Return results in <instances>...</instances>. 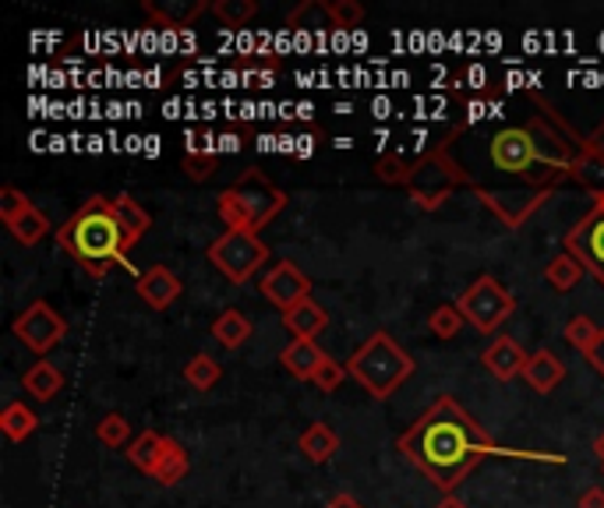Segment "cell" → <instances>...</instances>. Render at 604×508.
Returning <instances> with one entry per match:
<instances>
[{
  "label": "cell",
  "instance_id": "1",
  "mask_svg": "<svg viewBox=\"0 0 604 508\" xmlns=\"http://www.w3.org/2000/svg\"><path fill=\"white\" fill-rule=\"evenodd\" d=\"M400 452L442 494H453L488 456H509L453 395L435 399L428 414L400 434Z\"/></svg>",
  "mask_w": 604,
  "mask_h": 508
},
{
  "label": "cell",
  "instance_id": "2",
  "mask_svg": "<svg viewBox=\"0 0 604 508\" xmlns=\"http://www.w3.org/2000/svg\"><path fill=\"white\" fill-rule=\"evenodd\" d=\"M58 244L86 268L92 279H103L114 265L131 268L128 251L131 240L121 216L114 212V198L96 194L67 223L58 226Z\"/></svg>",
  "mask_w": 604,
  "mask_h": 508
},
{
  "label": "cell",
  "instance_id": "3",
  "mask_svg": "<svg viewBox=\"0 0 604 508\" xmlns=\"http://www.w3.org/2000/svg\"><path fill=\"white\" fill-rule=\"evenodd\" d=\"M449 141H435V145L428 152L414 155V160H403V155H382V160L375 163L378 177H382L386 183H400V188H406V194L414 198L417 208L425 212H435L442 208L449 198H453L460 188H477V180L463 169L453 152H449Z\"/></svg>",
  "mask_w": 604,
  "mask_h": 508
},
{
  "label": "cell",
  "instance_id": "4",
  "mask_svg": "<svg viewBox=\"0 0 604 508\" xmlns=\"http://www.w3.org/2000/svg\"><path fill=\"white\" fill-rule=\"evenodd\" d=\"M290 194L269 180V174L259 166L244 169L227 191H219L216 212L227 223V230H244V233H262L279 212L287 208Z\"/></svg>",
  "mask_w": 604,
  "mask_h": 508
},
{
  "label": "cell",
  "instance_id": "5",
  "mask_svg": "<svg viewBox=\"0 0 604 508\" xmlns=\"http://www.w3.org/2000/svg\"><path fill=\"white\" fill-rule=\"evenodd\" d=\"M347 374L354 378L361 389H368V395H375V399H389V395H397V389L414 374V357L386 329H378L350 353Z\"/></svg>",
  "mask_w": 604,
  "mask_h": 508
},
{
  "label": "cell",
  "instance_id": "6",
  "mask_svg": "<svg viewBox=\"0 0 604 508\" xmlns=\"http://www.w3.org/2000/svg\"><path fill=\"white\" fill-rule=\"evenodd\" d=\"M488 160L502 174H513L519 180H527V188H558L562 177L548 174L538 160V149H533V138L527 131V124L519 127H502V131L488 141Z\"/></svg>",
  "mask_w": 604,
  "mask_h": 508
},
{
  "label": "cell",
  "instance_id": "7",
  "mask_svg": "<svg viewBox=\"0 0 604 508\" xmlns=\"http://www.w3.org/2000/svg\"><path fill=\"white\" fill-rule=\"evenodd\" d=\"M205 254L234 287H244V282L273 258L269 244H265L259 233H244V230H227L223 237H216Z\"/></svg>",
  "mask_w": 604,
  "mask_h": 508
},
{
  "label": "cell",
  "instance_id": "8",
  "mask_svg": "<svg viewBox=\"0 0 604 508\" xmlns=\"http://www.w3.org/2000/svg\"><path fill=\"white\" fill-rule=\"evenodd\" d=\"M460 315L467 318V325H474L477 332H495L499 325L516 310V296L502 287L495 276H477L467 290L460 293Z\"/></svg>",
  "mask_w": 604,
  "mask_h": 508
},
{
  "label": "cell",
  "instance_id": "9",
  "mask_svg": "<svg viewBox=\"0 0 604 508\" xmlns=\"http://www.w3.org/2000/svg\"><path fill=\"white\" fill-rule=\"evenodd\" d=\"M11 332L18 335V343H22L25 350L36 353V357L43 360L53 346L64 343L67 321L58 315V310H53L50 301H33L15 321H11Z\"/></svg>",
  "mask_w": 604,
  "mask_h": 508
},
{
  "label": "cell",
  "instance_id": "10",
  "mask_svg": "<svg viewBox=\"0 0 604 508\" xmlns=\"http://www.w3.org/2000/svg\"><path fill=\"white\" fill-rule=\"evenodd\" d=\"M566 251L604 287V194L594 198V208L566 233Z\"/></svg>",
  "mask_w": 604,
  "mask_h": 508
},
{
  "label": "cell",
  "instance_id": "11",
  "mask_svg": "<svg viewBox=\"0 0 604 508\" xmlns=\"http://www.w3.org/2000/svg\"><path fill=\"white\" fill-rule=\"evenodd\" d=\"M0 219H4V226L15 233V240H18V244H25V247L39 244V240L53 230V223L47 219V212H39L29 198H25L18 188H11V183L0 188Z\"/></svg>",
  "mask_w": 604,
  "mask_h": 508
},
{
  "label": "cell",
  "instance_id": "12",
  "mask_svg": "<svg viewBox=\"0 0 604 508\" xmlns=\"http://www.w3.org/2000/svg\"><path fill=\"white\" fill-rule=\"evenodd\" d=\"M474 194L481 198V202L495 212V216L509 226V230H519L533 212H538L548 198L555 191L552 188H524V191H499V188H488V183H477Z\"/></svg>",
  "mask_w": 604,
  "mask_h": 508
},
{
  "label": "cell",
  "instance_id": "13",
  "mask_svg": "<svg viewBox=\"0 0 604 508\" xmlns=\"http://www.w3.org/2000/svg\"><path fill=\"white\" fill-rule=\"evenodd\" d=\"M259 290H262L265 301L284 310V315L290 307H298L301 301H312V279H307L301 268L293 262H287V258L276 262L269 272L262 276Z\"/></svg>",
  "mask_w": 604,
  "mask_h": 508
},
{
  "label": "cell",
  "instance_id": "14",
  "mask_svg": "<svg viewBox=\"0 0 604 508\" xmlns=\"http://www.w3.org/2000/svg\"><path fill=\"white\" fill-rule=\"evenodd\" d=\"M135 290H138V296H142V301L152 310H166L180 293H185V282H180L166 265H152L149 272L138 276Z\"/></svg>",
  "mask_w": 604,
  "mask_h": 508
},
{
  "label": "cell",
  "instance_id": "15",
  "mask_svg": "<svg viewBox=\"0 0 604 508\" xmlns=\"http://www.w3.org/2000/svg\"><path fill=\"white\" fill-rule=\"evenodd\" d=\"M527 360H530V353H527L524 346H519L516 339H509V335H499L495 343H491V346L485 350V357H481V364H485L488 371L495 374L499 381L524 378Z\"/></svg>",
  "mask_w": 604,
  "mask_h": 508
},
{
  "label": "cell",
  "instance_id": "16",
  "mask_svg": "<svg viewBox=\"0 0 604 508\" xmlns=\"http://www.w3.org/2000/svg\"><path fill=\"white\" fill-rule=\"evenodd\" d=\"M142 8L152 18V25H160V28H188L191 22H199L213 4H205V0H146Z\"/></svg>",
  "mask_w": 604,
  "mask_h": 508
},
{
  "label": "cell",
  "instance_id": "17",
  "mask_svg": "<svg viewBox=\"0 0 604 508\" xmlns=\"http://www.w3.org/2000/svg\"><path fill=\"white\" fill-rule=\"evenodd\" d=\"M329 360V353L322 350L315 339H293V343L279 353V364L298 378V381H315L318 367Z\"/></svg>",
  "mask_w": 604,
  "mask_h": 508
},
{
  "label": "cell",
  "instance_id": "18",
  "mask_svg": "<svg viewBox=\"0 0 604 508\" xmlns=\"http://www.w3.org/2000/svg\"><path fill=\"white\" fill-rule=\"evenodd\" d=\"M566 378V364H562L552 350H533L530 353V360L524 367V381L527 385L538 392V395H548V392H555L558 389V381Z\"/></svg>",
  "mask_w": 604,
  "mask_h": 508
},
{
  "label": "cell",
  "instance_id": "19",
  "mask_svg": "<svg viewBox=\"0 0 604 508\" xmlns=\"http://www.w3.org/2000/svg\"><path fill=\"white\" fill-rule=\"evenodd\" d=\"M22 389L29 392L36 403H50L53 395H61L64 389V371L50 360H36L29 371L22 374Z\"/></svg>",
  "mask_w": 604,
  "mask_h": 508
},
{
  "label": "cell",
  "instance_id": "20",
  "mask_svg": "<svg viewBox=\"0 0 604 508\" xmlns=\"http://www.w3.org/2000/svg\"><path fill=\"white\" fill-rule=\"evenodd\" d=\"M284 325L298 339H318L329 325V310L322 307L318 301H301L298 307H290L284 315Z\"/></svg>",
  "mask_w": 604,
  "mask_h": 508
},
{
  "label": "cell",
  "instance_id": "21",
  "mask_svg": "<svg viewBox=\"0 0 604 508\" xmlns=\"http://www.w3.org/2000/svg\"><path fill=\"white\" fill-rule=\"evenodd\" d=\"M298 448L304 452V459L307 462H315V466H322V462H329L336 452H340V434H336L329 423H312V428H307L301 437H298Z\"/></svg>",
  "mask_w": 604,
  "mask_h": 508
},
{
  "label": "cell",
  "instance_id": "22",
  "mask_svg": "<svg viewBox=\"0 0 604 508\" xmlns=\"http://www.w3.org/2000/svg\"><path fill=\"white\" fill-rule=\"evenodd\" d=\"M166 442H171V437H163L160 431H142L128 445V462L135 466V470H142V473L152 477L160 470L163 456H166Z\"/></svg>",
  "mask_w": 604,
  "mask_h": 508
},
{
  "label": "cell",
  "instance_id": "23",
  "mask_svg": "<svg viewBox=\"0 0 604 508\" xmlns=\"http://www.w3.org/2000/svg\"><path fill=\"white\" fill-rule=\"evenodd\" d=\"M213 339L223 350H241L251 339V321L244 310H237V307L223 310V315L213 321Z\"/></svg>",
  "mask_w": 604,
  "mask_h": 508
},
{
  "label": "cell",
  "instance_id": "24",
  "mask_svg": "<svg viewBox=\"0 0 604 508\" xmlns=\"http://www.w3.org/2000/svg\"><path fill=\"white\" fill-rule=\"evenodd\" d=\"M583 272H587V268L576 262L569 251L555 254V258L544 265V279H548V287H552L555 293H569L576 282L583 279Z\"/></svg>",
  "mask_w": 604,
  "mask_h": 508
},
{
  "label": "cell",
  "instance_id": "25",
  "mask_svg": "<svg viewBox=\"0 0 604 508\" xmlns=\"http://www.w3.org/2000/svg\"><path fill=\"white\" fill-rule=\"evenodd\" d=\"M39 428V417L29 409V403H8L4 406V414H0V431L8 434V442H25L33 431Z\"/></svg>",
  "mask_w": 604,
  "mask_h": 508
},
{
  "label": "cell",
  "instance_id": "26",
  "mask_svg": "<svg viewBox=\"0 0 604 508\" xmlns=\"http://www.w3.org/2000/svg\"><path fill=\"white\" fill-rule=\"evenodd\" d=\"M569 180H576L580 183V188H587L590 194H604V160L601 155H594L587 145H583V152L576 155L572 160V169H569Z\"/></svg>",
  "mask_w": 604,
  "mask_h": 508
},
{
  "label": "cell",
  "instance_id": "27",
  "mask_svg": "<svg viewBox=\"0 0 604 508\" xmlns=\"http://www.w3.org/2000/svg\"><path fill=\"white\" fill-rule=\"evenodd\" d=\"M114 212L121 216V223H124V230H128V240H131V247L138 244V240H142L146 233H149V226H152V216L135 202V198H128V194H117L114 198Z\"/></svg>",
  "mask_w": 604,
  "mask_h": 508
},
{
  "label": "cell",
  "instance_id": "28",
  "mask_svg": "<svg viewBox=\"0 0 604 508\" xmlns=\"http://www.w3.org/2000/svg\"><path fill=\"white\" fill-rule=\"evenodd\" d=\"M188 452H185V445L177 442V437H171V442H166V456H163V462H160V470L152 473V480H160L163 487H174V484H180V480L188 477Z\"/></svg>",
  "mask_w": 604,
  "mask_h": 508
},
{
  "label": "cell",
  "instance_id": "29",
  "mask_svg": "<svg viewBox=\"0 0 604 508\" xmlns=\"http://www.w3.org/2000/svg\"><path fill=\"white\" fill-rule=\"evenodd\" d=\"M219 378H223V367L216 357H209V353H194V357L185 364V381L199 392H209Z\"/></svg>",
  "mask_w": 604,
  "mask_h": 508
},
{
  "label": "cell",
  "instance_id": "30",
  "mask_svg": "<svg viewBox=\"0 0 604 508\" xmlns=\"http://www.w3.org/2000/svg\"><path fill=\"white\" fill-rule=\"evenodd\" d=\"M209 11H213L227 28H241L259 14V4L255 0H213V8Z\"/></svg>",
  "mask_w": 604,
  "mask_h": 508
},
{
  "label": "cell",
  "instance_id": "31",
  "mask_svg": "<svg viewBox=\"0 0 604 508\" xmlns=\"http://www.w3.org/2000/svg\"><path fill=\"white\" fill-rule=\"evenodd\" d=\"M463 318L460 315V307L456 304H439L428 315V332L435 335V339H456L460 335V329H463Z\"/></svg>",
  "mask_w": 604,
  "mask_h": 508
},
{
  "label": "cell",
  "instance_id": "32",
  "mask_svg": "<svg viewBox=\"0 0 604 508\" xmlns=\"http://www.w3.org/2000/svg\"><path fill=\"white\" fill-rule=\"evenodd\" d=\"M96 437H100L106 448H124V445H131V423L121 414H106L96 423Z\"/></svg>",
  "mask_w": 604,
  "mask_h": 508
},
{
  "label": "cell",
  "instance_id": "33",
  "mask_svg": "<svg viewBox=\"0 0 604 508\" xmlns=\"http://www.w3.org/2000/svg\"><path fill=\"white\" fill-rule=\"evenodd\" d=\"M326 14L332 28H357L364 22V8L357 0H326Z\"/></svg>",
  "mask_w": 604,
  "mask_h": 508
},
{
  "label": "cell",
  "instance_id": "34",
  "mask_svg": "<svg viewBox=\"0 0 604 508\" xmlns=\"http://www.w3.org/2000/svg\"><path fill=\"white\" fill-rule=\"evenodd\" d=\"M597 335H601V329H597V325L590 321L587 315H572V318L566 321V339H569V343H572L576 350H580V353H587L590 346H594Z\"/></svg>",
  "mask_w": 604,
  "mask_h": 508
},
{
  "label": "cell",
  "instance_id": "35",
  "mask_svg": "<svg viewBox=\"0 0 604 508\" xmlns=\"http://www.w3.org/2000/svg\"><path fill=\"white\" fill-rule=\"evenodd\" d=\"M326 18L329 22V14H326V0H304L301 8H293L290 14H287V25L290 28H318V22ZM332 25V22H329Z\"/></svg>",
  "mask_w": 604,
  "mask_h": 508
},
{
  "label": "cell",
  "instance_id": "36",
  "mask_svg": "<svg viewBox=\"0 0 604 508\" xmlns=\"http://www.w3.org/2000/svg\"><path fill=\"white\" fill-rule=\"evenodd\" d=\"M185 169H188V180L205 183L209 177L216 174V152H194V149H188V155H185Z\"/></svg>",
  "mask_w": 604,
  "mask_h": 508
},
{
  "label": "cell",
  "instance_id": "37",
  "mask_svg": "<svg viewBox=\"0 0 604 508\" xmlns=\"http://www.w3.org/2000/svg\"><path fill=\"white\" fill-rule=\"evenodd\" d=\"M343 378H350V374H347V364H340V360H332V357H329L326 364L318 367V374H315L312 385L322 389V392H336V389L343 385Z\"/></svg>",
  "mask_w": 604,
  "mask_h": 508
},
{
  "label": "cell",
  "instance_id": "38",
  "mask_svg": "<svg viewBox=\"0 0 604 508\" xmlns=\"http://www.w3.org/2000/svg\"><path fill=\"white\" fill-rule=\"evenodd\" d=\"M583 357H587V364L594 367V371L604 378V329H601V335H597V343L590 346V350L583 353Z\"/></svg>",
  "mask_w": 604,
  "mask_h": 508
},
{
  "label": "cell",
  "instance_id": "39",
  "mask_svg": "<svg viewBox=\"0 0 604 508\" xmlns=\"http://www.w3.org/2000/svg\"><path fill=\"white\" fill-rule=\"evenodd\" d=\"M580 508H604V487H587L580 494Z\"/></svg>",
  "mask_w": 604,
  "mask_h": 508
},
{
  "label": "cell",
  "instance_id": "40",
  "mask_svg": "<svg viewBox=\"0 0 604 508\" xmlns=\"http://www.w3.org/2000/svg\"><path fill=\"white\" fill-rule=\"evenodd\" d=\"M587 149L594 152V155H601V160H604V120L594 127V131L587 135Z\"/></svg>",
  "mask_w": 604,
  "mask_h": 508
},
{
  "label": "cell",
  "instance_id": "41",
  "mask_svg": "<svg viewBox=\"0 0 604 508\" xmlns=\"http://www.w3.org/2000/svg\"><path fill=\"white\" fill-rule=\"evenodd\" d=\"M326 508H364L354 494H336V498H329V505Z\"/></svg>",
  "mask_w": 604,
  "mask_h": 508
},
{
  "label": "cell",
  "instance_id": "42",
  "mask_svg": "<svg viewBox=\"0 0 604 508\" xmlns=\"http://www.w3.org/2000/svg\"><path fill=\"white\" fill-rule=\"evenodd\" d=\"M435 508H467V501H460L456 494H445V498L435 505Z\"/></svg>",
  "mask_w": 604,
  "mask_h": 508
},
{
  "label": "cell",
  "instance_id": "43",
  "mask_svg": "<svg viewBox=\"0 0 604 508\" xmlns=\"http://www.w3.org/2000/svg\"><path fill=\"white\" fill-rule=\"evenodd\" d=\"M594 452H597V459H601V466H604V431L597 434V442H594Z\"/></svg>",
  "mask_w": 604,
  "mask_h": 508
},
{
  "label": "cell",
  "instance_id": "44",
  "mask_svg": "<svg viewBox=\"0 0 604 508\" xmlns=\"http://www.w3.org/2000/svg\"><path fill=\"white\" fill-rule=\"evenodd\" d=\"M601 477H604V466H601Z\"/></svg>",
  "mask_w": 604,
  "mask_h": 508
}]
</instances>
